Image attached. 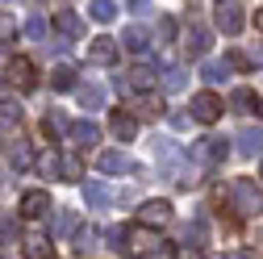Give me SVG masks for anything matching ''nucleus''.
<instances>
[{
	"label": "nucleus",
	"mask_w": 263,
	"mask_h": 259,
	"mask_svg": "<svg viewBox=\"0 0 263 259\" xmlns=\"http://www.w3.org/2000/svg\"><path fill=\"white\" fill-rule=\"evenodd\" d=\"M230 205H234L238 217H259L263 213V188H255V180L238 176L230 184Z\"/></svg>",
	"instance_id": "1"
},
{
	"label": "nucleus",
	"mask_w": 263,
	"mask_h": 259,
	"mask_svg": "<svg viewBox=\"0 0 263 259\" xmlns=\"http://www.w3.org/2000/svg\"><path fill=\"white\" fill-rule=\"evenodd\" d=\"M213 21L226 38H234L242 34V25H247V5H238V0H221V5L213 9Z\"/></svg>",
	"instance_id": "2"
},
{
	"label": "nucleus",
	"mask_w": 263,
	"mask_h": 259,
	"mask_svg": "<svg viewBox=\"0 0 263 259\" xmlns=\"http://www.w3.org/2000/svg\"><path fill=\"white\" fill-rule=\"evenodd\" d=\"M221 113H226V105H221V96H217V92H196V96H192V121L213 125Z\"/></svg>",
	"instance_id": "3"
},
{
	"label": "nucleus",
	"mask_w": 263,
	"mask_h": 259,
	"mask_svg": "<svg viewBox=\"0 0 263 259\" xmlns=\"http://www.w3.org/2000/svg\"><path fill=\"white\" fill-rule=\"evenodd\" d=\"M9 80H13L21 92H34V88H38V67H34V59H9Z\"/></svg>",
	"instance_id": "4"
},
{
	"label": "nucleus",
	"mask_w": 263,
	"mask_h": 259,
	"mask_svg": "<svg viewBox=\"0 0 263 259\" xmlns=\"http://www.w3.org/2000/svg\"><path fill=\"white\" fill-rule=\"evenodd\" d=\"M96 168L109 172V176H129L138 163H134V159H129L125 151H101V155H96Z\"/></svg>",
	"instance_id": "5"
},
{
	"label": "nucleus",
	"mask_w": 263,
	"mask_h": 259,
	"mask_svg": "<svg viewBox=\"0 0 263 259\" xmlns=\"http://www.w3.org/2000/svg\"><path fill=\"white\" fill-rule=\"evenodd\" d=\"M50 209V197L42 188H29V192H21V201H17V213L25 217V221H34V217H42Z\"/></svg>",
	"instance_id": "6"
},
{
	"label": "nucleus",
	"mask_w": 263,
	"mask_h": 259,
	"mask_svg": "<svg viewBox=\"0 0 263 259\" xmlns=\"http://www.w3.org/2000/svg\"><path fill=\"white\" fill-rule=\"evenodd\" d=\"M192 155H196V159H201V163H205V168H217V163H221V159L230 155V146H226V138H201V142H196V146H192Z\"/></svg>",
	"instance_id": "7"
},
{
	"label": "nucleus",
	"mask_w": 263,
	"mask_h": 259,
	"mask_svg": "<svg viewBox=\"0 0 263 259\" xmlns=\"http://www.w3.org/2000/svg\"><path fill=\"white\" fill-rule=\"evenodd\" d=\"M117 59V38H92L88 42V63H96V67H109V63Z\"/></svg>",
	"instance_id": "8"
},
{
	"label": "nucleus",
	"mask_w": 263,
	"mask_h": 259,
	"mask_svg": "<svg viewBox=\"0 0 263 259\" xmlns=\"http://www.w3.org/2000/svg\"><path fill=\"white\" fill-rule=\"evenodd\" d=\"M109 130H113L117 142H134V134H138V117L125 113V109H117V113L109 117Z\"/></svg>",
	"instance_id": "9"
},
{
	"label": "nucleus",
	"mask_w": 263,
	"mask_h": 259,
	"mask_svg": "<svg viewBox=\"0 0 263 259\" xmlns=\"http://www.w3.org/2000/svg\"><path fill=\"white\" fill-rule=\"evenodd\" d=\"M138 221H142V226H167V221H172V205H167V201H142Z\"/></svg>",
	"instance_id": "10"
},
{
	"label": "nucleus",
	"mask_w": 263,
	"mask_h": 259,
	"mask_svg": "<svg viewBox=\"0 0 263 259\" xmlns=\"http://www.w3.org/2000/svg\"><path fill=\"white\" fill-rule=\"evenodd\" d=\"M121 84L146 96V92L155 88V67H146V63H138V67H129V71H125V80H121Z\"/></svg>",
	"instance_id": "11"
},
{
	"label": "nucleus",
	"mask_w": 263,
	"mask_h": 259,
	"mask_svg": "<svg viewBox=\"0 0 263 259\" xmlns=\"http://www.w3.org/2000/svg\"><path fill=\"white\" fill-rule=\"evenodd\" d=\"M184 50H188V59H201L209 50V29L205 25H188L184 29Z\"/></svg>",
	"instance_id": "12"
},
{
	"label": "nucleus",
	"mask_w": 263,
	"mask_h": 259,
	"mask_svg": "<svg viewBox=\"0 0 263 259\" xmlns=\"http://www.w3.org/2000/svg\"><path fill=\"white\" fill-rule=\"evenodd\" d=\"M121 46H125L129 54H146V50H151V34H146L142 25H125V29H121Z\"/></svg>",
	"instance_id": "13"
},
{
	"label": "nucleus",
	"mask_w": 263,
	"mask_h": 259,
	"mask_svg": "<svg viewBox=\"0 0 263 259\" xmlns=\"http://www.w3.org/2000/svg\"><path fill=\"white\" fill-rule=\"evenodd\" d=\"M159 243H163V238H159V234H151L146 226H134V230H129V238H125V251H151V255H155V251H159Z\"/></svg>",
	"instance_id": "14"
},
{
	"label": "nucleus",
	"mask_w": 263,
	"mask_h": 259,
	"mask_svg": "<svg viewBox=\"0 0 263 259\" xmlns=\"http://www.w3.org/2000/svg\"><path fill=\"white\" fill-rule=\"evenodd\" d=\"M238 155H259L263 151V125H247V130H238Z\"/></svg>",
	"instance_id": "15"
},
{
	"label": "nucleus",
	"mask_w": 263,
	"mask_h": 259,
	"mask_svg": "<svg viewBox=\"0 0 263 259\" xmlns=\"http://www.w3.org/2000/svg\"><path fill=\"white\" fill-rule=\"evenodd\" d=\"M54 25H59L67 38H80V34H84V21H80L76 9H54Z\"/></svg>",
	"instance_id": "16"
},
{
	"label": "nucleus",
	"mask_w": 263,
	"mask_h": 259,
	"mask_svg": "<svg viewBox=\"0 0 263 259\" xmlns=\"http://www.w3.org/2000/svg\"><path fill=\"white\" fill-rule=\"evenodd\" d=\"M76 146H92L96 138H101V125L96 121H71V134H67Z\"/></svg>",
	"instance_id": "17"
},
{
	"label": "nucleus",
	"mask_w": 263,
	"mask_h": 259,
	"mask_svg": "<svg viewBox=\"0 0 263 259\" xmlns=\"http://www.w3.org/2000/svg\"><path fill=\"white\" fill-rule=\"evenodd\" d=\"M21 255H25V259H54V247H50V238L34 234V238L21 243Z\"/></svg>",
	"instance_id": "18"
},
{
	"label": "nucleus",
	"mask_w": 263,
	"mask_h": 259,
	"mask_svg": "<svg viewBox=\"0 0 263 259\" xmlns=\"http://www.w3.org/2000/svg\"><path fill=\"white\" fill-rule=\"evenodd\" d=\"M34 168H38V176H46V180H54V176L63 180V155H54V151H42Z\"/></svg>",
	"instance_id": "19"
},
{
	"label": "nucleus",
	"mask_w": 263,
	"mask_h": 259,
	"mask_svg": "<svg viewBox=\"0 0 263 259\" xmlns=\"http://www.w3.org/2000/svg\"><path fill=\"white\" fill-rule=\"evenodd\" d=\"M109 201H113V192H109L105 184H96V180L84 184V205H88V209H105Z\"/></svg>",
	"instance_id": "20"
},
{
	"label": "nucleus",
	"mask_w": 263,
	"mask_h": 259,
	"mask_svg": "<svg viewBox=\"0 0 263 259\" xmlns=\"http://www.w3.org/2000/svg\"><path fill=\"white\" fill-rule=\"evenodd\" d=\"M230 109H234V113H251V109H259V96L251 88H234V92H230Z\"/></svg>",
	"instance_id": "21"
},
{
	"label": "nucleus",
	"mask_w": 263,
	"mask_h": 259,
	"mask_svg": "<svg viewBox=\"0 0 263 259\" xmlns=\"http://www.w3.org/2000/svg\"><path fill=\"white\" fill-rule=\"evenodd\" d=\"M96 238H101V230H96V226H80V230L71 234V247H76L80 255H88V251L96 247Z\"/></svg>",
	"instance_id": "22"
},
{
	"label": "nucleus",
	"mask_w": 263,
	"mask_h": 259,
	"mask_svg": "<svg viewBox=\"0 0 263 259\" xmlns=\"http://www.w3.org/2000/svg\"><path fill=\"white\" fill-rule=\"evenodd\" d=\"M42 125H46V134H50V138H59V134H71V121H67V113H63V109H50Z\"/></svg>",
	"instance_id": "23"
},
{
	"label": "nucleus",
	"mask_w": 263,
	"mask_h": 259,
	"mask_svg": "<svg viewBox=\"0 0 263 259\" xmlns=\"http://www.w3.org/2000/svg\"><path fill=\"white\" fill-rule=\"evenodd\" d=\"M50 88H54V92H71V88H76V67L59 63V67H54V76H50Z\"/></svg>",
	"instance_id": "24"
},
{
	"label": "nucleus",
	"mask_w": 263,
	"mask_h": 259,
	"mask_svg": "<svg viewBox=\"0 0 263 259\" xmlns=\"http://www.w3.org/2000/svg\"><path fill=\"white\" fill-rule=\"evenodd\" d=\"M117 9H121V5H113V0H92V5H88L92 21H101V25H109V21L117 17Z\"/></svg>",
	"instance_id": "25"
},
{
	"label": "nucleus",
	"mask_w": 263,
	"mask_h": 259,
	"mask_svg": "<svg viewBox=\"0 0 263 259\" xmlns=\"http://www.w3.org/2000/svg\"><path fill=\"white\" fill-rule=\"evenodd\" d=\"M201 76H205L209 84H221V80L230 76V59H209L205 67H201Z\"/></svg>",
	"instance_id": "26"
},
{
	"label": "nucleus",
	"mask_w": 263,
	"mask_h": 259,
	"mask_svg": "<svg viewBox=\"0 0 263 259\" xmlns=\"http://www.w3.org/2000/svg\"><path fill=\"white\" fill-rule=\"evenodd\" d=\"M80 105H84V109H101V105H105V88H101V84H84V88H80Z\"/></svg>",
	"instance_id": "27"
},
{
	"label": "nucleus",
	"mask_w": 263,
	"mask_h": 259,
	"mask_svg": "<svg viewBox=\"0 0 263 259\" xmlns=\"http://www.w3.org/2000/svg\"><path fill=\"white\" fill-rule=\"evenodd\" d=\"M9 163H13L17 172H25V168H34V163H38V155L21 142V146H13V151H9Z\"/></svg>",
	"instance_id": "28"
},
{
	"label": "nucleus",
	"mask_w": 263,
	"mask_h": 259,
	"mask_svg": "<svg viewBox=\"0 0 263 259\" xmlns=\"http://www.w3.org/2000/svg\"><path fill=\"white\" fill-rule=\"evenodd\" d=\"M21 125V109L13 101H0V130H17Z\"/></svg>",
	"instance_id": "29"
},
{
	"label": "nucleus",
	"mask_w": 263,
	"mask_h": 259,
	"mask_svg": "<svg viewBox=\"0 0 263 259\" xmlns=\"http://www.w3.org/2000/svg\"><path fill=\"white\" fill-rule=\"evenodd\" d=\"M184 84H188L184 67H167V71H163V88H167V92H184Z\"/></svg>",
	"instance_id": "30"
},
{
	"label": "nucleus",
	"mask_w": 263,
	"mask_h": 259,
	"mask_svg": "<svg viewBox=\"0 0 263 259\" xmlns=\"http://www.w3.org/2000/svg\"><path fill=\"white\" fill-rule=\"evenodd\" d=\"M21 34H25L29 42H46V21H42V17H29V21L21 25Z\"/></svg>",
	"instance_id": "31"
},
{
	"label": "nucleus",
	"mask_w": 263,
	"mask_h": 259,
	"mask_svg": "<svg viewBox=\"0 0 263 259\" xmlns=\"http://www.w3.org/2000/svg\"><path fill=\"white\" fill-rule=\"evenodd\" d=\"M184 243L188 247H205V221H188L184 226Z\"/></svg>",
	"instance_id": "32"
},
{
	"label": "nucleus",
	"mask_w": 263,
	"mask_h": 259,
	"mask_svg": "<svg viewBox=\"0 0 263 259\" xmlns=\"http://www.w3.org/2000/svg\"><path fill=\"white\" fill-rule=\"evenodd\" d=\"M105 238H109V247H113V251H125V238H129V226H109V230H105Z\"/></svg>",
	"instance_id": "33"
},
{
	"label": "nucleus",
	"mask_w": 263,
	"mask_h": 259,
	"mask_svg": "<svg viewBox=\"0 0 263 259\" xmlns=\"http://www.w3.org/2000/svg\"><path fill=\"white\" fill-rule=\"evenodd\" d=\"M50 230H54V234H67V230H80V226H76L71 213H54V217H50Z\"/></svg>",
	"instance_id": "34"
},
{
	"label": "nucleus",
	"mask_w": 263,
	"mask_h": 259,
	"mask_svg": "<svg viewBox=\"0 0 263 259\" xmlns=\"http://www.w3.org/2000/svg\"><path fill=\"white\" fill-rule=\"evenodd\" d=\"M155 113H159L155 96H138V101H134V117H155Z\"/></svg>",
	"instance_id": "35"
},
{
	"label": "nucleus",
	"mask_w": 263,
	"mask_h": 259,
	"mask_svg": "<svg viewBox=\"0 0 263 259\" xmlns=\"http://www.w3.org/2000/svg\"><path fill=\"white\" fill-rule=\"evenodd\" d=\"M80 176H84V163L76 155H63V180H80Z\"/></svg>",
	"instance_id": "36"
},
{
	"label": "nucleus",
	"mask_w": 263,
	"mask_h": 259,
	"mask_svg": "<svg viewBox=\"0 0 263 259\" xmlns=\"http://www.w3.org/2000/svg\"><path fill=\"white\" fill-rule=\"evenodd\" d=\"M159 38H163V42H172V38H176V21H172V17H163V21H159Z\"/></svg>",
	"instance_id": "37"
},
{
	"label": "nucleus",
	"mask_w": 263,
	"mask_h": 259,
	"mask_svg": "<svg viewBox=\"0 0 263 259\" xmlns=\"http://www.w3.org/2000/svg\"><path fill=\"white\" fill-rule=\"evenodd\" d=\"M46 46H50V50H59V54H63V50H67V46H71V38H50V42H46Z\"/></svg>",
	"instance_id": "38"
},
{
	"label": "nucleus",
	"mask_w": 263,
	"mask_h": 259,
	"mask_svg": "<svg viewBox=\"0 0 263 259\" xmlns=\"http://www.w3.org/2000/svg\"><path fill=\"white\" fill-rule=\"evenodd\" d=\"M155 259H176V247H159V251H155Z\"/></svg>",
	"instance_id": "39"
},
{
	"label": "nucleus",
	"mask_w": 263,
	"mask_h": 259,
	"mask_svg": "<svg viewBox=\"0 0 263 259\" xmlns=\"http://www.w3.org/2000/svg\"><path fill=\"white\" fill-rule=\"evenodd\" d=\"M0 238H13V221H9V217L0 221Z\"/></svg>",
	"instance_id": "40"
},
{
	"label": "nucleus",
	"mask_w": 263,
	"mask_h": 259,
	"mask_svg": "<svg viewBox=\"0 0 263 259\" xmlns=\"http://www.w3.org/2000/svg\"><path fill=\"white\" fill-rule=\"evenodd\" d=\"M255 25H259V29H263V9H259V13H255Z\"/></svg>",
	"instance_id": "41"
},
{
	"label": "nucleus",
	"mask_w": 263,
	"mask_h": 259,
	"mask_svg": "<svg viewBox=\"0 0 263 259\" xmlns=\"http://www.w3.org/2000/svg\"><path fill=\"white\" fill-rule=\"evenodd\" d=\"M234 259H251V251H238V255H234Z\"/></svg>",
	"instance_id": "42"
},
{
	"label": "nucleus",
	"mask_w": 263,
	"mask_h": 259,
	"mask_svg": "<svg viewBox=\"0 0 263 259\" xmlns=\"http://www.w3.org/2000/svg\"><path fill=\"white\" fill-rule=\"evenodd\" d=\"M259 180H263V168H259Z\"/></svg>",
	"instance_id": "43"
},
{
	"label": "nucleus",
	"mask_w": 263,
	"mask_h": 259,
	"mask_svg": "<svg viewBox=\"0 0 263 259\" xmlns=\"http://www.w3.org/2000/svg\"><path fill=\"white\" fill-rule=\"evenodd\" d=\"M259 109H263V101H259Z\"/></svg>",
	"instance_id": "44"
}]
</instances>
